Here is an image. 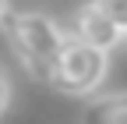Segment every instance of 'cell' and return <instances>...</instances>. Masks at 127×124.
I'll list each match as a JSON object with an SVG mask.
<instances>
[{"mask_svg":"<svg viewBox=\"0 0 127 124\" xmlns=\"http://www.w3.org/2000/svg\"><path fill=\"white\" fill-rule=\"evenodd\" d=\"M0 28L7 36V46L11 53L18 57V64L32 74L35 82L50 85V74H53V64L64 50V28L42 11H11L0 18Z\"/></svg>","mask_w":127,"mask_h":124,"instance_id":"6da1fadb","label":"cell"},{"mask_svg":"<svg viewBox=\"0 0 127 124\" xmlns=\"http://www.w3.org/2000/svg\"><path fill=\"white\" fill-rule=\"evenodd\" d=\"M106 71H109V53L92 50L78 39H67L53 64L50 89H57L60 96H92L106 82Z\"/></svg>","mask_w":127,"mask_h":124,"instance_id":"7a4b0ae2","label":"cell"},{"mask_svg":"<svg viewBox=\"0 0 127 124\" xmlns=\"http://www.w3.org/2000/svg\"><path fill=\"white\" fill-rule=\"evenodd\" d=\"M71 39L92 46V50L113 53L117 46H120V39H124V32L106 18L102 11H95L92 4H81V7L74 11V18H71Z\"/></svg>","mask_w":127,"mask_h":124,"instance_id":"3957f363","label":"cell"},{"mask_svg":"<svg viewBox=\"0 0 127 124\" xmlns=\"http://www.w3.org/2000/svg\"><path fill=\"white\" fill-rule=\"evenodd\" d=\"M81 124H127V92H102L81 106Z\"/></svg>","mask_w":127,"mask_h":124,"instance_id":"277c9868","label":"cell"},{"mask_svg":"<svg viewBox=\"0 0 127 124\" xmlns=\"http://www.w3.org/2000/svg\"><path fill=\"white\" fill-rule=\"evenodd\" d=\"M95 11H102L120 32H127V0H88Z\"/></svg>","mask_w":127,"mask_h":124,"instance_id":"5b68a950","label":"cell"},{"mask_svg":"<svg viewBox=\"0 0 127 124\" xmlns=\"http://www.w3.org/2000/svg\"><path fill=\"white\" fill-rule=\"evenodd\" d=\"M7 103H11V82H7V74L0 71V117H4V110H7Z\"/></svg>","mask_w":127,"mask_h":124,"instance_id":"8992f818","label":"cell"},{"mask_svg":"<svg viewBox=\"0 0 127 124\" xmlns=\"http://www.w3.org/2000/svg\"><path fill=\"white\" fill-rule=\"evenodd\" d=\"M4 14H7V0H0V18H4Z\"/></svg>","mask_w":127,"mask_h":124,"instance_id":"52a82bcc","label":"cell"},{"mask_svg":"<svg viewBox=\"0 0 127 124\" xmlns=\"http://www.w3.org/2000/svg\"><path fill=\"white\" fill-rule=\"evenodd\" d=\"M120 46H127V32H124V39H120Z\"/></svg>","mask_w":127,"mask_h":124,"instance_id":"ba28073f","label":"cell"}]
</instances>
